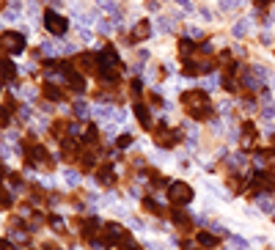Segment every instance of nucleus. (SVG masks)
<instances>
[{"label":"nucleus","instance_id":"nucleus-1","mask_svg":"<svg viewBox=\"0 0 275 250\" xmlns=\"http://www.w3.org/2000/svg\"><path fill=\"white\" fill-rule=\"evenodd\" d=\"M182 104H185L187 110H190L192 118H198V121H204V118H212V104H209V91L204 88H195V91H185L182 94Z\"/></svg>","mask_w":275,"mask_h":250},{"label":"nucleus","instance_id":"nucleus-2","mask_svg":"<svg viewBox=\"0 0 275 250\" xmlns=\"http://www.w3.org/2000/svg\"><path fill=\"white\" fill-rule=\"evenodd\" d=\"M0 44H3V50H6L8 55H22L28 47V36L22 33V30H3V36H0Z\"/></svg>","mask_w":275,"mask_h":250},{"label":"nucleus","instance_id":"nucleus-3","mask_svg":"<svg viewBox=\"0 0 275 250\" xmlns=\"http://www.w3.org/2000/svg\"><path fill=\"white\" fill-rule=\"evenodd\" d=\"M41 22H44V30H47V33H53V36H63V33L69 30L66 17L58 14L55 8H47V11L41 14Z\"/></svg>","mask_w":275,"mask_h":250},{"label":"nucleus","instance_id":"nucleus-4","mask_svg":"<svg viewBox=\"0 0 275 250\" xmlns=\"http://www.w3.org/2000/svg\"><path fill=\"white\" fill-rule=\"evenodd\" d=\"M168 198H171L176 206H187V203L195 198V193H192V187L187 181H171V184H168Z\"/></svg>","mask_w":275,"mask_h":250},{"label":"nucleus","instance_id":"nucleus-5","mask_svg":"<svg viewBox=\"0 0 275 250\" xmlns=\"http://www.w3.org/2000/svg\"><path fill=\"white\" fill-rule=\"evenodd\" d=\"M151 33H154V28H151L149 20H140V22H132V30H130V44L135 47V44H143L151 39Z\"/></svg>","mask_w":275,"mask_h":250},{"label":"nucleus","instance_id":"nucleus-6","mask_svg":"<svg viewBox=\"0 0 275 250\" xmlns=\"http://www.w3.org/2000/svg\"><path fill=\"white\" fill-rule=\"evenodd\" d=\"M182 138H185V135L179 132V129H165V126H160L157 132H154V143L163 149H173Z\"/></svg>","mask_w":275,"mask_h":250},{"label":"nucleus","instance_id":"nucleus-7","mask_svg":"<svg viewBox=\"0 0 275 250\" xmlns=\"http://www.w3.org/2000/svg\"><path fill=\"white\" fill-rule=\"evenodd\" d=\"M96 58H99V69L102 66H121V58H118V50L113 47V44H105L99 52H96Z\"/></svg>","mask_w":275,"mask_h":250},{"label":"nucleus","instance_id":"nucleus-8","mask_svg":"<svg viewBox=\"0 0 275 250\" xmlns=\"http://www.w3.org/2000/svg\"><path fill=\"white\" fill-rule=\"evenodd\" d=\"M105 236H108L110 245H118V242L124 245L127 239H130L127 228H124V225H118V223H108V225H105Z\"/></svg>","mask_w":275,"mask_h":250},{"label":"nucleus","instance_id":"nucleus-9","mask_svg":"<svg viewBox=\"0 0 275 250\" xmlns=\"http://www.w3.org/2000/svg\"><path fill=\"white\" fill-rule=\"evenodd\" d=\"M66 85L75 91V94H82V91H85V77H82V72L69 69L66 72Z\"/></svg>","mask_w":275,"mask_h":250},{"label":"nucleus","instance_id":"nucleus-10","mask_svg":"<svg viewBox=\"0 0 275 250\" xmlns=\"http://www.w3.org/2000/svg\"><path fill=\"white\" fill-rule=\"evenodd\" d=\"M39 52L44 55V61L47 58H61L63 52H61V42H53V39H44V42L39 44Z\"/></svg>","mask_w":275,"mask_h":250},{"label":"nucleus","instance_id":"nucleus-11","mask_svg":"<svg viewBox=\"0 0 275 250\" xmlns=\"http://www.w3.org/2000/svg\"><path fill=\"white\" fill-rule=\"evenodd\" d=\"M77 69L80 72H99V58L82 52V55H77Z\"/></svg>","mask_w":275,"mask_h":250},{"label":"nucleus","instance_id":"nucleus-12","mask_svg":"<svg viewBox=\"0 0 275 250\" xmlns=\"http://www.w3.org/2000/svg\"><path fill=\"white\" fill-rule=\"evenodd\" d=\"M25 151H28V160H30V165H44V162H47V149L39 146V143H36V146H30V149H25Z\"/></svg>","mask_w":275,"mask_h":250},{"label":"nucleus","instance_id":"nucleus-13","mask_svg":"<svg viewBox=\"0 0 275 250\" xmlns=\"http://www.w3.org/2000/svg\"><path fill=\"white\" fill-rule=\"evenodd\" d=\"M132 113H135L138 124L143 126V129H151V113H149V107H146V104H140V102H138L135 107H132Z\"/></svg>","mask_w":275,"mask_h":250},{"label":"nucleus","instance_id":"nucleus-14","mask_svg":"<svg viewBox=\"0 0 275 250\" xmlns=\"http://www.w3.org/2000/svg\"><path fill=\"white\" fill-rule=\"evenodd\" d=\"M96 181L105 184V187L116 184V171H113V165H102V168H99V171H96Z\"/></svg>","mask_w":275,"mask_h":250},{"label":"nucleus","instance_id":"nucleus-15","mask_svg":"<svg viewBox=\"0 0 275 250\" xmlns=\"http://www.w3.org/2000/svg\"><path fill=\"white\" fill-rule=\"evenodd\" d=\"M195 242L201 245V248H218L220 245V239H218V234H215V231H198V236H195Z\"/></svg>","mask_w":275,"mask_h":250},{"label":"nucleus","instance_id":"nucleus-16","mask_svg":"<svg viewBox=\"0 0 275 250\" xmlns=\"http://www.w3.org/2000/svg\"><path fill=\"white\" fill-rule=\"evenodd\" d=\"M192 50H198V44L192 42V39H179V55H182V61H190Z\"/></svg>","mask_w":275,"mask_h":250},{"label":"nucleus","instance_id":"nucleus-17","mask_svg":"<svg viewBox=\"0 0 275 250\" xmlns=\"http://www.w3.org/2000/svg\"><path fill=\"white\" fill-rule=\"evenodd\" d=\"M14 77H17V63L14 61H3V83L8 85V88H11V83H14Z\"/></svg>","mask_w":275,"mask_h":250},{"label":"nucleus","instance_id":"nucleus-18","mask_svg":"<svg viewBox=\"0 0 275 250\" xmlns=\"http://www.w3.org/2000/svg\"><path fill=\"white\" fill-rule=\"evenodd\" d=\"M44 99H47V102H61V99H63V91L58 88L55 83H47V85H44Z\"/></svg>","mask_w":275,"mask_h":250},{"label":"nucleus","instance_id":"nucleus-19","mask_svg":"<svg viewBox=\"0 0 275 250\" xmlns=\"http://www.w3.org/2000/svg\"><path fill=\"white\" fill-rule=\"evenodd\" d=\"M231 33L237 36V39H245V36L250 33V20H237L234 22V28H231Z\"/></svg>","mask_w":275,"mask_h":250},{"label":"nucleus","instance_id":"nucleus-20","mask_svg":"<svg viewBox=\"0 0 275 250\" xmlns=\"http://www.w3.org/2000/svg\"><path fill=\"white\" fill-rule=\"evenodd\" d=\"M256 206H259L261 212H275V201L270 198L267 193H259V195H256Z\"/></svg>","mask_w":275,"mask_h":250},{"label":"nucleus","instance_id":"nucleus-21","mask_svg":"<svg viewBox=\"0 0 275 250\" xmlns=\"http://www.w3.org/2000/svg\"><path fill=\"white\" fill-rule=\"evenodd\" d=\"M226 162H228V168H234V171H237V168H242L248 162V154L245 151H234L231 157H226Z\"/></svg>","mask_w":275,"mask_h":250},{"label":"nucleus","instance_id":"nucleus-22","mask_svg":"<svg viewBox=\"0 0 275 250\" xmlns=\"http://www.w3.org/2000/svg\"><path fill=\"white\" fill-rule=\"evenodd\" d=\"M116 28H118V22L113 20V17H108V20H99V33H102V36H110Z\"/></svg>","mask_w":275,"mask_h":250},{"label":"nucleus","instance_id":"nucleus-23","mask_svg":"<svg viewBox=\"0 0 275 250\" xmlns=\"http://www.w3.org/2000/svg\"><path fill=\"white\" fill-rule=\"evenodd\" d=\"M17 94H20V99H28V102H33V99L39 97V91H36L33 85H20V88H17Z\"/></svg>","mask_w":275,"mask_h":250},{"label":"nucleus","instance_id":"nucleus-24","mask_svg":"<svg viewBox=\"0 0 275 250\" xmlns=\"http://www.w3.org/2000/svg\"><path fill=\"white\" fill-rule=\"evenodd\" d=\"M157 30H160V33H173L176 25H173L171 17H160V20H157Z\"/></svg>","mask_w":275,"mask_h":250},{"label":"nucleus","instance_id":"nucleus-25","mask_svg":"<svg viewBox=\"0 0 275 250\" xmlns=\"http://www.w3.org/2000/svg\"><path fill=\"white\" fill-rule=\"evenodd\" d=\"M75 116L77 118H88L91 116V107H88L85 99H77V102H75Z\"/></svg>","mask_w":275,"mask_h":250},{"label":"nucleus","instance_id":"nucleus-26","mask_svg":"<svg viewBox=\"0 0 275 250\" xmlns=\"http://www.w3.org/2000/svg\"><path fill=\"white\" fill-rule=\"evenodd\" d=\"M253 72H256V77H259V80H264V83H267L270 77H273V72H270L264 63H253Z\"/></svg>","mask_w":275,"mask_h":250},{"label":"nucleus","instance_id":"nucleus-27","mask_svg":"<svg viewBox=\"0 0 275 250\" xmlns=\"http://www.w3.org/2000/svg\"><path fill=\"white\" fill-rule=\"evenodd\" d=\"M17 116H20L22 121H30V118H33V107H30V104H20V107H17Z\"/></svg>","mask_w":275,"mask_h":250},{"label":"nucleus","instance_id":"nucleus-28","mask_svg":"<svg viewBox=\"0 0 275 250\" xmlns=\"http://www.w3.org/2000/svg\"><path fill=\"white\" fill-rule=\"evenodd\" d=\"M63 181H66L69 187H77V184H80V174H77V171H66V174H63Z\"/></svg>","mask_w":275,"mask_h":250},{"label":"nucleus","instance_id":"nucleus-29","mask_svg":"<svg viewBox=\"0 0 275 250\" xmlns=\"http://www.w3.org/2000/svg\"><path fill=\"white\" fill-rule=\"evenodd\" d=\"M47 220H50V225H53L55 231H66V223H63V217H58V215H50Z\"/></svg>","mask_w":275,"mask_h":250},{"label":"nucleus","instance_id":"nucleus-30","mask_svg":"<svg viewBox=\"0 0 275 250\" xmlns=\"http://www.w3.org/2000/svg\"><path fill=\"white\" fill-rule=\"evenodd\" d=\"M82 168H94L96 165V154L94 151H82Z\"/></svg>","mask_w":275,"mask_h":250},{"label":"nucleus","instance_id":"nucleus-31","mask_svg":"<svg viewBox=\"0 0 275 250\" xmlns=\"http://www.w3.org/2000/svg\"><path fill=\"white\" fill-rule=\"evenodd\" d=\"M96 138H99V135H96V126H85L82 140H85V143H96Z\"/></svg>","mask_w":275,"mask_h":250},{"label":"nucleus","instance_id":"nucleus-32","mask_svg":"<svg viewBox=\"0 0 275 250\" xmlns=\"http://www.w3.org/2000/svg\"><path fill=\"white\" fill-rule=\"evenodd\" d=\"M198 52H201V55H212V52H215V42H209V39L201 42L198 44Z\"/></svg>","mask_w":275,"mask_h":250},{"label":"nucleus","instance_id":"nucleus-33","mask_svg":"<svg viewBox=\"0 0 275 250\" xmlns=\"http://www.w3.org/2000/svg\"><path fill=\"white\" fill-rule=\"evenodd\" d=\"M116 146H118V149H127V146H132V135H130V132L118 135V138H116Z\"/></svg>","mask_w":275,"mask_h":250},{"label":"nucleus","instance_id":"nucleus-34","mask_svg":"<svg viewBox=\"0 0 275 250\" xmlns=\"http://www.w3.org/2000/svg\"><path fill=\"white\" fill-rule=\"evenodd\" d=\"M22 14V11H14V8H3V22H14V20H17V17H20Z\"/></svg>","mask_w":275,"mask_h":250},{"label":"nucleus","instance_id":"nucleus-35","mask_svg":"<svg viewBox=\"0 0 275 250\" xmlns=\"http://www.w3.org/2000/svg\"><path fill=\"white\" fill-rule=\"evenodd\" d=\"M61 52H63V55H75V52H77V44H72V42H61Z\"/></svg>","mask_w":275,"mask_h":250},{"label":"nucleus","instance_id":"nucleus-36","mask_svg":"<svg viewBox=\"0 0 275 250\" xmlns=\"http://www.w3.org/2000/svg\"><path fill=\"white\" fill-rule=\"evenodd\" d=\"M218 8L220 11H231V8H237V0H218Z\"/></svg>","mask_w":275,"mask_h":250},{"label":"nucleus","instance_id":"nucleus-37","mask_svg":"<svg viewBox=\"0 0 275 250\" xmlns=\"http://www.w3.org/2000/svg\"><path fill=\"white\" fill-rule=\"evenodd\" d=\"M140 91H143V83H140V80H135V83L130 85V94L138 99V97H140Z\"/></svg>","mask_w":275,"mask_h":250},{"label":"nucleus","instance_id":"nucleus-38","mask_svg":"<svg viewBox=\"0 0 275 250\" xmlns=\"http://www.w3.org/2000/svg\"><path fill=\"white\" fill-rule=\"evenodd\" d=\"M8 236H11V239H17L20 245H25V242H28V234H25V231H11Z\"/></svg>","mask_w":275,"mask_h":250},{"label":"nucleus","instance_id":"nucleus-39","mask_svg":"<svg viewBox=\"0 0 275 250\" xmlns=\"http://www.w3.org/2000/svg\"><path fill=\"white\" fill-rule=\"evenodd\" d=\"M179 248H182V250H204V248H201V245H198V242L192 245V242H190V239H185V242H179Z\"/></svg>","mask_w":275,"mask_h":250},{"label":"nucleus","instance_id":"nucleus-40","mask_svg":"<svg viewBox=\"0 0 275 250\" xmlns=\"http://www.w3.org/2000/svg\"><path fill=\"white\" fill-rule=\"evenodd\" d=\"M146 209H149V212H154V215H160V212H163V206H160L157 201H146Z\"/></svg>","mask_w":275,"mask_h":250},{"label":"nucleus","instance_id":"nucleus-41","mask_svg":"<svg viewBox=\"0 0 275 250\" xmlns=\"http://www.w3.org/2000/svg\"><path fill=\"white\" fill-rule=\"evenodd\" d=\"M6 6H8V8H14V11H22V8H25V3H22V0H8Z\"/></svg>","mask_w":275,"mask_h":250},{"label":"nucleus","instance_id":"nucleus-42","mask_svg":"<svg viewBox=\"0 0 275 250\" xmlns=\"http://www.w3.org/2000/svg\"><path fill=\"white\" fill-rule=\"evenodd\" d=\"M187 33H190V39H201V28H195V25H190Z\"/></svg>","mask_w":275,"mask_h":250},{"label":"nucleus","instance_id":"nucleus-43","mask_svg":"<svg viewBox=\"0 0 275 250\" xmlns=\"http://www.w3.org/2000/svg\"><path fill=\"white\" fill-rule=\"evenodd\" d=\"M105 135H108L110 140L116 138V124H108V126H105Z\"/></svg>","mask_w":275,"mask_h":250},{"label":"nucleus","instance_id":"nucleus-44","mask_svg":"<svg viewBox=\"0 0 275 250\" xmlns=\"http://www.w3.org/2000/svg\"><path fill=\"white\" fill-rule=\"evenodd\" d=\"M146 8H149V11H157V8H160V0H146Z\"/></svg>","mask_w":275,"mask_h":250},{"label":"nucleus","instance_id":"nucleus-45","mask_svg":"<svg viewBox=\"0 0 275 250\" xmlns=\"http://www.w3.org/2000/svg\"><path fill=\"white\" fill-rule=\"evenodd\" d=\"M173 3H179L185 11H192V3H190V0H173Z\"/></svg>","mask_w":275,"mask_h":250},{"label":"nucleus","instance_id":"nucleus-46","mask_svg":"<svg viewBox=\"0 0 275 250\" xmlns=\"http://www.w3.org/2000/svg\"><path fill=\"white\" fill-rule=\"evenodd\" d=\"M80 39H82V42H91V30L88 28H80Z\"/></svg>","mask_w":275,"mask_h":250},{"label":"nucleus","instance_id":"nucleus-47","mask_svg":"<svg viewBox=\"0 0 275 250\" xmlns=\"http://www.w3.org/2000/svg\"><path fill=\"white\" fill-rule=\"evenodd\" d=\"M198 14L204 17V20H212V11H209V8H198Z\"/></svg>","mask_w":275,"mask_h":250},{"label":"nucleus","instance_id":"nucleus-48","mask_svg":"<svg viewBox=\"0 0 275 250\" xmlns=\"http://www.w3.org/2000/svg\"><path fill=\"white\" fill-rule=\"evenodd\" d=\"M273 42V36H270V30H264V33H261V44H270Z\"/></svg>","mask_w":275,"mask_h":250},{"label":"nucleus","instance_id":"nucleus-49","mask_svg":"<svg viewBox=\"0 0 275 250\" xmlns=\"http://www.w3.org/2000/svg\"><path fill=\"white\" fill-rule=\"evenodd\" d=\"M234 55H242V58H245V47H240V44H234Z\"/></svg>","mask_w":275,"mask_h":250},{"label":"nucleus","instance_id":"nucleus-50","mask_svg":"<svg viewBox=\"0 0 275 250\" xmlns=\"http://www.w3.org/2000/svg\"><path fill=\"white\" fill-rule=\"evenodd\" d=\"M270 3H275V0H256V6H259V8H267Z\"/></svg>","mask_w":275,"mask_h":250},{"label":"nucleus","instance_id":"nucleus-51","mask_svg":"<svg viewBox=\"0 0 275 250\" xmlns=\"http://www.w3.org/2000/svg\"><path fill=\"white\" fill-rule=\"evenodd\" d=\"M146 250H163L160 245H154V242H146Z\"/></svg>","mask_w":275,"mask_h":250},{"label":"nucleus","instance_id":"nucleus-52","mask_svg":"<svg viewBox=\"0 0 275 250\" xmlns=\"http://www.w3.org/2000/svg\"><path fill=\"white\" fill-rule=\"evenodd\" d=\"M44 250H58V248H55V245H44Z\"/></svg>","mask_w":275,"mask_h":250},{"label":"nucleus","instance_id":"nucleus-53","mask_svg":"<svg viewBox=\"0 0 275 250\" xmlns=\"http://www.w3.org/2000/svg\"><path fill=\"white\" fill-rule=\"evenodd\" d=\"M270 20H273V25H275V8H273V14H270Z\"/></svg>","mask_w":275,"mask_h":250},{"label":"nucleus","instance_id":"nucleus-54","mask_svg":"<svg viewBox=\"0 0 275 250\" xmlns=\"http://www.w3.org/2000/svg\"><path fill=\"white\" fill-rule=\"evenodd\" d=\"M270 83H273V88H275V75H273V77H270Z\"/></svg>","mask_w":275,"mask_h":250}]
</instances>
